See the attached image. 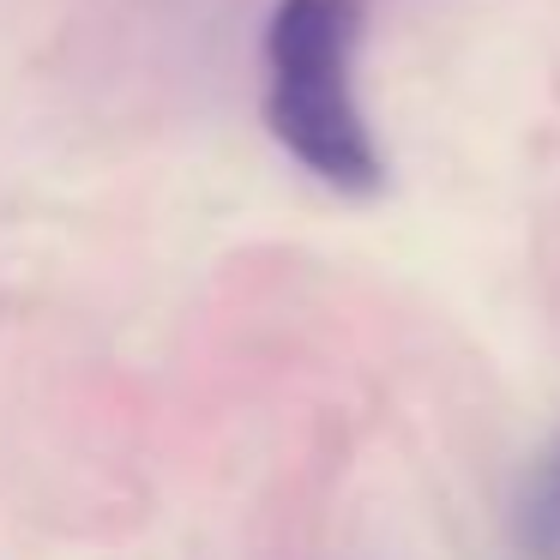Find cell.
Returning <instances> with one entry per match:
<instances>
[{"label": "cell", "mask_w": 560, "mask_h": 560, "mask_svg": "<svg viewBox=\"0 0 560 560\" xmlns=\"http://www.w3.org/2000/svg\"><path fill=\"white\" fill-rule=\"evenodd\" d=\"M368 0H278L266 19V127L331 194L374 199L386 158L355 103Z\"/></svg>", "instance_id": "obj_1"}, {"label": "cell", "mask_w": 560, "mask_h": 560, "mask_svg": "<svg viewBox=\"0 0 560 560\" xmlns=\"http://www.w3.org/2000/svg\"><path fill=\"white\" fill-rule=\"evenodd\" d=\"M512 536L530 560H560V440L530 464L512 506Z\"/></svg>", "instance_id": "obj_2"}]
</instances>
